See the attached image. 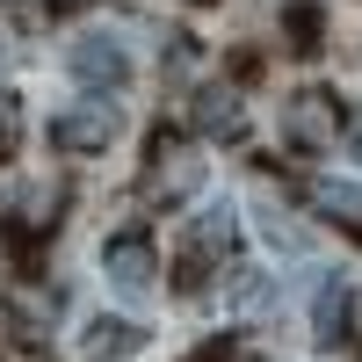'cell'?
<instances>
[{"instance_id":"cell-1","label":"cell","mask_w":362,"mask_h":362,"mask_svg":"<svg viewBox=\"0 0 362 362\" xmlns=\"http://www.w3.org/2000/svg\"><path fill=\"white\" fill-rule=\"evenodd\" d=\"M232 254H239V218H232V203H218V210H203V218L189 225V239H181L174 283H181V290H203Z\"/></svg>"},{"instance_id":"cell-2","label":"cell","mask_w":362,"mask_h":362,"mask_svg":"<svg viewBox=\"0 0 362 362\" xmlns=\"http://www.w3.org/2000/svg\"><path fill=\"white\" fill-rule=\"evenodd\" d=\"M196 189H203V160L181 138H153V153H145V196L153 203H181Z\"/></svg>"},{"instance_id":"cell-3","label":"cell","mask_w":362,"mask_h":362,"mask_svg":"<svg viewBox=\"0 0 362 362\" xmlns=\"http://www.w3.org/2000/svg\"><path fill=\"white\" fill-rule=\"evenodd\" d=\"M66 66H73V80H80V87H102V95H116V87L131 80V58H124V44H116V37H102V29L73 37Z\"/></svg>"},{"instance_id":"cell-4","label":"cell","mask_w":362,"mask_h":362,"mask_svg":"<svg viewBox=\"0 0 362 362\" xmlns=\"http://www.w3.org/2000/svg\"><path fill=\"white\" fill-rule=\"evenodd\" d=\"M102 268H109V283L124 290V297H145V290L160 283V254H153L145 232H116L109 247H102Z\"/></svg>"},{"instance_id":"cell-5","label":"cell","mask_w":362,"mask_h":362,"mask_svg":"<svg viewBox=\"0 0 362 362\" xmlns=\"http://www.w3.org/2000/svg\"><path fill=\"white\" fill-rule=\"evenodd\" d=\"M109 138H116V109L109 102H80L66 116H51V145L58 153H102Z\"/></svg>"},{"instance_id":"cell-6","label":"cell","mask_w":362,"mask_h":362,"mask_svg":"<svg viewBox=\"0 0 362 362\" xmlns=\"http://www.w3.org/2000/svg\"><path fill=\"white\" fill-rule=\"evenodd\" d=\"M334 131H348V124H341V95L312 87V95L290 102V138H297V145H334Z\"/></svg>"},{"instance_id":"cell-7","label":"cell","mask_w":362,"mask_h":362,"mask_svg":"<svg viewBox=\"0 0 362 362\" xmlns=\"http://www.w3.org/2000/svg\"><path fill=\"white\" fill-rule=\"evenodd\" d=\"M138 348H145L138 319H95V326H87V341H80V355H87V362H131Z\"/></svg>"},{"instance_id":"cell-8","label":"cell","mask_w":362,"mask_h":362,"mask_svg":"<svg viewBox=\"0 0 362 362\" xmlns=\"http://www.w3.org/2000/svg\"><path fill=\"white\" fill-rule=\"evenodd\" d=\"M58 312V297L51 290H8V297H0V326H8V334H44V319Z\"/></svg>"},{"instance_id":"cell-9","label":"cell","mask_w":362,"mask_h":362,"mask_svg":"<svg viewBox=\"0 0 362 362\" xmlns=\"http://www.w3.org/2000/svg\"><path fill=\"white\" fill-rule=\"evenodd\" d=\"M196 131L239 138V95H232V87H203V95H196Z\"/></svg>"},{"instance_id":"cell-10","label":"cell","mask_w":362,"mask_h":362,"mask_svg":"<svg viewBox=\"0 0 362 362\" xmlns=\"http://www.w3.org/2000/svg\"><path fill=\"white\" fill-rule=\"evenodd\" d=\"M312 326H319V341H326V348H334V341L348 334V283H326V290H319Z\"/></svg>"},{"instance_id":"cell-11","label":"cell","mask_w":362,"mask_h":362,"mask_svg":"<svg viewBox=\"0 0 362 362\" xmlns=\"http://www.w3.org/2000/svg\"><path fill=\"white\" fill-rule=\"evenodd\" d=\"M319 210H326L334 225L362 232V189H355V181H319Z\"/></svg>"},{"instance_id":"cell-12","label":"cell","mask_w":362,"mask_h":362,"mask_svg":"<svg viewBox=\"0 0 362 362\" xmlns=\"http://www.w3.org/2000/svg\"><path fill=\"white\" fill-rule=\"evenodd\" d=\"M261 232H268V247H283V254H305V247H312V239L297 232V225L283 218V210H268V218H261Z\"/></svg>"},{"instance_id":"cell-13","label":"cell","mask_w":362,"mask_h":362,"mask_svg":"<svg viewBox=\"0 0 362 362\" xmlns=\"http://www.w3.org/2000/svg\"><path fill=\"white\" fill-rule=\"evenodd\" d=\"M290 51H319V8H305V0H297V8H290Z\"/></svg>"},{"instance_id":"cell-14","label":"cell","mask_w":362,"mask_h":362,"mask_svg":"<svg viewBox=\"0 0 362 362\" xmlns=\"http://www.w3.org/2000/svg\"><path fill=\"white\" fill-rule=\"evenodd\" d=\"M15 131H22V109H15V95H8V87H0V153L15 145Z\"/></svg>"},{"instance_id":"cell-15","label":"cell","mask_w":362,"mask_h":362,"mask_svg":"<svg viewBox=\"0 0 362 362\" xmlns=\"http://www.w3.org/2000/svg\"><path fill=\"white\" fill-rule=\"evenodd\" d=\"M348 160L362 167V124H348Z\"/></svg>"},{"instance_id":"cell-16","label":"cell","mask_w":362,"mask_h":362,"mask_svg":"<svg viewBox=\"0 0 362 362\" xmlns=\"http://www.w3.org/2000/svg\"><path fill=\"white\" fill-rule=\"evenodd\" d=\"M0 58H8V29H0Z\"/></svg>"},{"instance_id":"cell-17","label":"cell","mask_w":362,"mask_h":362,"mask_svg":"<svg viewBox=\"0 0 362 362\" xmlns=\"http://www.w3.org/2000/svg\"><path fill=\"white\" fill-rule=\"evenodd\" d=\"M189 8H210V0H189Z\"/></svg>"}]
</instances>
